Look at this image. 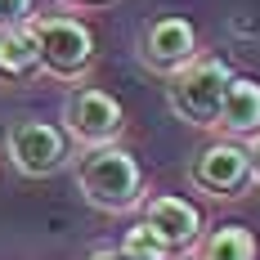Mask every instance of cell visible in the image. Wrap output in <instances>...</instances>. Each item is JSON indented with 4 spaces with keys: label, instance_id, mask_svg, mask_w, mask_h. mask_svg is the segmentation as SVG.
<instances>
[{
    "label": "cell",
    "instance_id": "277c9868",
    "mask_svg": "<svg viewBox=\"0 0 260 260\" xmlns=\"http://www.w3.org/2000/svg\"><path fill=\"white\" fill-rule=\"evenodd\" d=\"M126 130V108L99 85H77L63 99V135L81 144V148H99V144H117Z\"/></svg>",
    "mask_w": 260,
    "mask_h": 260
},
{
    "label": "cell",
    "instance_id": "9a60e30c",
    "mask_svg": "<svg viewBox=\"0 0 260 260\" xmlns=\"http://www.w3.org/2000/svg\"><path fill=\"white\" fill-rule=\"evenodd\" d=\"M234 36H260V23H251V18H234Z\"/></svg>",
    "mask_w": 260,
    "mask_h": 260
},
{
    "label": "cell",
    "instance_id": "9c48e42d",
    "mask_svg": "<svg viewBox=\"0 0 260 260\" xmlns=\"http://www.w3.org/2000/svg\"><path fill=\"white\" fill-rule=\"evenodd\" d=\"M215 130H224L229 139H251L260 135V77H229L224 99L215 112Z\"/></svg>",
    "mask_w": 260,
    "mask_h": 260
},
{
    "label": "cell",
    "instance_id": "2e32d148",
    "mask_svg": "<svg viewBox=\"0 0 260 260\" xmlns=\"http://www.w3.org/2000/svg\"><path fill=\"white\" fill-rule=\"evenodd\" d=\"M85 260H126V256H121V247H94Z\"/></svg>",
    "mask_w": 260,
    "mask_h": 260
},
{
    "label": "cell",
    "instance_id": "8992f818",
    "mask_svg": "<svg viewBox=\"0 0 260 260\" xmlns=\"http://www.w3.org/2000/svg\"><path fill=\"white\" fill-rule=\"evenodd\" d=\"M188 180L198 193L207 198H220V202H234L251 188V157H247V144L238 139H215L202 153L193 157L188 166Z\"/></svg>",
    "mask_w": 260,
    "mask_h": 260
},
{
    "label": "cell",
    "instance_id": "ba28073f",
    "mask_svg": "<svg viewBox=\"0 0 260 260\" xmlns=\"http://www.w3.org/2000/svg\"><path fill=\"white\" fill-rule=\"evenodd\" d=\"M139 207H144V224L171 251H188L202 238V211L193 207L188 198H180V193H157V198L139 202Z\"/></svg>",
    "mask_w": 260,
    "mask_h": 260
},
{
    "label": "cell",
    "instance_id": "4fadbf2b",
    "mask_svg": "<svg viewBox=\"0 0 260 260\" xmlns=\"http://www.w3.org/2000/svg\"><path fill=\"white\" fill-rule=\"evenodd\" d=\"M31 18V0H0V31L5 27H23Z\"/></svg>",
    "mask_w": 260,
    "mask_h": 260
},
{
    "label": "cell",
    "instance_id": "7a4b0ae2",
    "mask_svg": "<svg viewBox=\"0 0 260 260\" xmlns=\"http://www.w3.org/2000/svg\"><path fill=\"white\" fill-rule=\"evenodd\" d=\"M229 77H234V68L220 54H193L184 68L166 77V104L180 121L198 130H215V112H220Z\"/></svg>",
    "mask_w": 260,
    "mask_h": 260
},
{
    "label": "cell",
    "instance_id": "6da1fadb",
    "mask_svg": "<svg viewBox=\"0 0 260 260\" xmlns=\"http://www.w3.org/2000/svg\"><path fill=\"white\" fill-rule=\"evenodd\" d=\"M77 184H81V198L104 215H126L144 202V171L117 144L85 148L77 161Z\"/></svg>",
    "mask_w": 260,
    "mask_h": 260
},
{
    "label": "cell",
    "instance_id": "8fae6325",
    "mask_svg": "<svg viewBox=\"0 0 260 260\" xmlns=\"http://www.w3.org/2000/svg\"><path fill=\"white\" fill-rule=\"evenodd\" d=\"M41 72V54H36V41L23 27H5L0 31V81H31Z\"/></svg>",
    "mask_w": 260,
    "mask_h": 260
},
{
    "label": "cell",
    "instance_id": "3957f363",
    "mask_svg": "<svg viewBox=\"0 0 260 260\" xmlns=\"http://www.w3.org/2000/svg\"><path fill=\"white\" fill-rule=\"evenodd\" d=\"M27 31L41 54V72L58 81H81L94 68V31L72 14H31Z\"/></svg>",
    "mask_w": 260,
    "mask_h": 260
},
{
    "label": "cell",
    "instance_id": "e0dca14e",
    "mask_svg": "<svg viewBox=\"0 0 260 260\" xmlns=\"http://www.w3.org/2000/svg\"><path fill=\"white\" fill-rule=\"evenodd\" d=\"M68 5H108V0H68Z\"/></svg>",
    "mask_w": 260,
    "mask_h": 260
},
{
    "label": "cell",
    "instance_id": "7c38bea8",
    "mask_svg": "<svg viewBox=\"0 0 260 260\" xmlns=\"http://www.w3.org/2000/svg\"><path fill=\"white\" fill-rule=\"evenodd\" d=\"M121 256H126V260H171L175 251H171V247L139 220V224H130L126 238H121Z\"/></svg>",
    "mask_w": 260,
    "mask_h": 260
},
{
    "label": "cell",
    "instance_id": "5bb4252c",
    "mask_svg": "<svg viewBox=\"0 0 260 260\" xmlns=\"http://www.w3.org/2000/svg\"><path fill=\"white\" fill-rule=\"evenodd\" d=\"M247 157H251V184H260V135H251V144H247Z\"/></svg>",
    "mask_w": 260,
    "mask_h": 260
},
{
    "label": "cell",
    "instance_id": "ac0fdd59",
    "mask_svg": "<svg viewBox=\"0 0 260 260\" xmlns=\"http://www.w3.org/2000/svg\"><path fill=\"white\" fill-rule=\"evenodd\" d=\"M184 260H188V256H184Z\"/></svg>",
    "mask_w": 260,
    "mask_h": 260
},
{
    "label": "cell",
    "instance_id": "30bf717a",
    "mask_svg": "<svg viewBox=\"0 0 260 260\" xmlns=\"http://www.w3.org/2000/svg\"><path fill=\"white\" fill-rule=\"evenodd\" d=\"M193 260H260V242L247 224H220L193 242Z\"/></svg>",
    "mask_w": 260,
    "mask_h": 260
},
{
    "label": "cell",
    "instance_id": "52a82bcc",
    "mask_svg": "<svg viewBox=\"0 0 260 260\" xmlns=\"http://www.w3.org/2000/svg\"><path fill=\"white\" fill-rule=\"evenodd\" d=\"M135 54L148 72H161L171 77L175 68H184L193 54H198V27L188 23L184 14H157L139 27V41H135Z\"/></svg>",
    "mask_w": 260,
    "mask_h": 260
},
{
    "label": "cell",
    "instance_id": "5b68a950",
    "mask_svg": "<svg viewBox=\"0 0 260 260\" xmlns=\"http://www.w3.org/2000/svg\"><path fill=\"white\" fill-rule=\"evenodd\" d=\"M5 153H9L18 175L45 180V175H58L72 161V139L50 121H14L9 135H5Z\"/></svg>",
    "mask_w": 260,
    "mask_h": 260
}]
</instances>
